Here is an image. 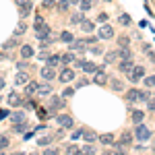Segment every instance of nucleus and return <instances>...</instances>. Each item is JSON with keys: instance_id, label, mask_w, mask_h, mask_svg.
<instances>
[{"instance_id": "obj_1", "label": "nucleus", "mask_w": 155, "mask_h": 155, "mask_svg": "<svg viewBox=\"0 0 155 155\" xmlns=\"http://www.w3.org/2000/svg\"><path fill=\"white\" fill-rule=\"evenodd\" d=\"M134 137H137L139 141H149V137H151V130L145 126L143 122H139V124H137V130H134Z\"/></svg>"}, {"instance_id": "obj_2", "label": "nucleus", "mask_w": 155, "mask_h": 155, "mask_svg": "<svg viewBox=\"0 0 155 155\" xmlns=\"http://www.w3.org/2000/svg\"><path fill=\"white\" fill-rule=\"evenodd\" d=\"M128 79H130V83H139L141 79H145V68L143 66H132V71L128 72Z\"/></svg>"}, {"instance_id": "obj_3", "label": "nucleus", "mask_w": 155, "mask_h": 155, "mask_svg": "<svg viewBox=\"0 0 155 155\" xmlns=\"http://www.w3.org/2000/svg\"><path fill=\"white\" fill-rule=\"evenodd\" d=\"M97 35H99V39H112V37H114V27H112V25H104Z\"/></svg>"}, {"instance_id": "obj_4", "label": "nucleus", "mask_w": 155, "mask_h": 155, "mask_svg": "<svg viewBox=\"0 0 155 155\" xmlns=\"http://www.w3.org/2000/svg\"><path fill=\"white\" fill-rule=\"evenodd\" d=\"M56 122H58L62 128H72V124H74V120H72V116H66V114H62V116H58L56 118Z\"/></svg>"}, {"instance_id": "obj_5", "label": "nucleus", "mask_w": 155, "mask_h": 155, "mask_svg": "<svg viewBox=\"0 0 155 155\" xmlns=\"http://www.w3.org/2000/svg\"><path fill=\"white\" fill-rule=\"evenodd\" d=\"M58 79L62 83H71L72 79H74V71H72V68H64V71H60Z\"/></svg>"}, {"instance_id": "obj_6", "label": "nucleus", "mask_w": 155, "mask_h": 155, "mask_svg": "<svg viewBox=\"0 0 155 155\" xmlns=\"http://www.w3.org/2000/svg\"><path fill=\"white\" fill-rule=\"evenodd\" d=\"M104 71H106V68H97L95 74H93V81H95L97 85H106L107 83V74Z\"/></svg>"}, {"instance_id": "obj_7", "label": "nucleus", "mask_w": 155, "mask_h": 155, "mask_svg": "<svg viewBox=\"0 0 155 155\" xmlns=\"http://www.w3.org/2000/svg\"><path fill=\"white\" fill-rule=\"evenodd\" d=\"M66 106V104H64V99H62V97H52V101H50V112H56V110H62V107Z\"/></svg>"}, {"instance_id": "obj_8", "label": "nucleus", "mask_w": 155, "mask_h": 155, "mask_svg": "<svg viewBox=\"0 0 155 155\" xmlns=\"http://www.w3.org/2000/svg\"><path fill=\"white\" fill-rule=\"evenodd\" d=\"M6 104L12 107H19L21 104H23V99L19 97V93H8V97H6Z\"/></svg>"}, {"instance_id": "obj_9", "label": "nucleus", "mask_w": 155, "mask_h": 155, "mask_svg": "<svg viewBox=\"0 0 155 155\" xmlns=\"http://www.w3.org/2000/svg\"><path fill=\"white\" fill-rule=\"evenodd\" d=\"M41 77L46 79V81H52V79H56V71H54V66H44L41 68Z\"/></svg>"}, {"instance_id": "obj_10", "label": "nucleus", "mask_w": 155, "mask_h": 155, "mask_svg": "<svg viewBox=\"0 0 155 155\" xmlns=\"http://www.w3.org/2000/svg\"><path fill=\"white\" fill-rule=\"evenodd\" d=\"M132 66H134L132 58H128V60H120V64H118V68H120L122 72H126V74H128V72L132 71Z\"/></svg>"}, {"instance_id": "obj_11", "label": "nucleus", "mask_w": 155, "mask_h": 155, "mask_svg": "<svg viewBox=\"0 0 155 155\" xmlns=\"http://www.w3.org/2000/svg\"><path fill=\"white\" fill-rule=\"evenodd\" d=\"M81 68H83L85 72H87V74H95V71H97V64L95 62H81Z\"/></svg>"}, {"instance_id": "obj_12", "label": "nucleus", "mask_w": 155, "mask_h": 155, "mask_svg": "<svg viewBox=\"0 0 155 155\" xmlns=\"http://www.w3.org/2000/svg\"><path fill=\"white\" fill-rule=\"evenodd\" d=\"M71 48L74 50V52H83V50L87 48V41H85V39H72Z\"/></svg>"}, {"instance_id": "obj_13", "label": "nucleus", "mask_w": 155, "mask_h": 155, "mask_svg": "<svg viewBox=\"0 0 155 155\" xmlns=\"http://www.w3.org/2000/svg\"><path fill=\"white\" fill-rule=\"evenodd\" d=\"M99 141L104 145H114L116 143V137H114L112 132H104V134H99Z\"/></svg>"}, {"instance_id": "obj_14", "label": "nucleus", "mask_w": 155, "mask_h": 155, "mask_svg": "<svg viewBox=\"0 0 155 155\" xmlns=\"http://www.w3.org/2000/svg\"><path fill=\"white\" fill-rule=\"evenodd\" d=\"M126 99H128L130 104H134V101H141V91H139V89H130V91L126 93Z\"/></svg>"}, {"instance_id": "obj_15", "label": "nucleus", "mask_w": 155, "mask_h": 155, "mask_svg": "<svg viewBox=\"0 0 155 155\" xmlns=\"http://www.w3.org/2000/svg\"><path fill=\"white\" fill-rule=\"evenodd\" d=\"M37 93H39V95H50V93H52V85H50V83L37 85Z\"/></svg>"}, {"instance_id": "obj_16", "label": "nucleus", "mask_w": 155, "mask_h": 155, "mask_svg": "<svg viewBox=\"0 0 155 155\" xmlns=\"http://www.w3.org/2000/svg\"><path fill=\"white\" fill-rule=\"evenodd\" d=\"M68 23L71 25H81L83 23V12H72L71 19H68Z\"/></svg>"}, {"instance_id": "obj_17", "label": "nucleus", "mask_w": 155, "mask_h": 155, "mask_svg": "<svg viewBox=\"0 0 155 155\" xmlns=\"http://www.w3.org/2000/svg\"><path fill=\"white\" fill-rule=\"evenodd\" d=\"M15 83L19 85V87H21V85H27V83H29V77H27V72H19V74L15 77Z\"/></svg>"}, {"instance_id": "obj_18", "label": "nucleus", "mask_w": 155, "mask_h": 155, "mask_svg": "<svg viewBox=\"0 0 155 155\" xmlns=\"http://www.w3.org/2000/svg\"><path fill=\"white\" fill-rule=\"evenodd\" d=\"M56 139H58L56 134H48V137H44V139H39V141H37V145H39V147H48V145L52 143V141H56Z\"/></svg>"}, {"instance_id": "obj_19", "label": "nucleus", "mask_w": 155, "mask_h": 155, "mask_svg": "<svg viewBox=\"0 0 155 155\" xmlns=\"http://www.w3.org/2000/svg\"><path fill=\"white\" fill-rule=\"evenodd\" d=\"M116 54H118V58H120V60H128V58H132V52H130L128 48H120Z\"/></svg>"}, {"instance_id": "obj_20", "label": "nucleus", "mask_w": 155, "mask_h": 155, "mask_svg": "<svg viewBox=\"0 0 155 155\" xmlns=\"http://www.w3.org/2000/svg\"><path fill=\"white\" fill-rule=\"evenodd\" d=\"M118 143H122V147H128V145L132 143V134L130 132H122V137H120Z\"/></svg>"}, {"instance_id": "obj_21", "label": "nucleus", "mask_w": 155, "mask_h": 155, "mask_svg": "<svg viewBox=\"0 0 155 155\" xmlns=\"http://www.w3.org/2000/svg\"><path fill=\"white\" fill-rule=\"evenodd\" d=\"M31 56H33V48L27 46V44L21 46V58H31Z\"/></svg>"}, {"instance_id": "obj_22", "label": "nucleus", "mask_w": 155, "mask_h": 155, "mask_svg": "<svg viewBox=\"0 0 155 155\" xmlns=\"http://www.w3.org/2000/svg\"><path fill=\"white\" fill-rule=\"evenodd\" d=\"M132 122H134V124H139V122H143V118H145V114L143 112H141V110H132Z\"/></svg>"}, {"instance_id": "obj_23", "label": "nucleus", "mask_w": 155, "mask_h": 155, "mask_svg": "<svg viewBox=\"0 0 155 155\" xmlns=\"http://www.w3.org/2000/svg\"><path fill=\"white\" fill-rule=\"evenodd\" d=\"M83 139L87 141V143H93V141L97 139V134L93 130H83Z\"/></svg>"}, {"instance_id": "obj_24", "label": "nucleus", "mask_w": 155, "mask_h": 155, "mask_svg": "<svg viewBox=\"0 0 155 155\" xmlns=\"http://www.w3.org/2000/svg\"><path fill=\"white\" fill-rule=\"evenodd\" d=\"M25 31H27V25L23 23V21H21V23L17 25V27H15V37H19V35H23Z\"/></svg>"}, {"instance_id": "obj_25", "label": "nucleus", "mask_w": 155, "mask_h": 155, "mask_svg": "<svg viewBox=\"0 0 155 155\" xmlns=\"http://www.w3.org/2000/svg\"><path fill=\"white\" fill-rule=\"evenodd\" d=\"M19 11H21V15H23V17H27V15L31 12V2H25V4H21V6H19Z\"/></svg>"}, {"instance_id": "obj_26", "label": "nucleus", "mask_w": 155, "mask_h": 155, "mask_svg": "<svg viewBox=\"0 0 155 155\" xmlns=\"http://www.w3.org/2000/svg\"><path fill=\"white\" fill-rule=\"evenodd\" d=\"M79 6H81V11H89L93 6V0H79Z\"/></svg>"}, {"instance_id": "obj_27", "label": "nucleus", "mask_w": 155, "mask_h": 155, "mask_svg": "<svg viewBox=\"0 0 155 155\" xmlns=\"http://www.w3.org/2000/svg\"><path fill=\"white\" fill-rule=\"evenodd\" d=\"M60 39H62L64 44H71L72 39H74V35H72V33H68V31H62V35H60Z\"/></svg>"}, {"instance_id": "obj_28", "label": "nucleus", "mask_w": 155, "mask_h": 155, "mask_svg": "<svg viewBox=\"0 0 155 155\" xmlns=\"http://www.w3.org/2000/svg\"><path fill=\"white\" fill-rule=\"evenodd\" d=\"M81 29H83L85 33H91V31H93V23H89V21H85V19H83V23H81Z\"/></svg>"}, {"instance_id": "obj_29", "label": "nucleus", "mask_w": 155, "mask_h": 155, "mask_svg": "<svg viewBox=\"0 0 155 155\" xmlns=\"http://www.w3.org/2000/svg\"><path fill=\"white\" fill-rule=\"evenodd\" d=\"M17 44H19V41H17V37H12V39H8V41H4V46H2V48H4V50H12Z\"/></svg>"}, {"instance_id": "obj_30", "label": "nucleus", "mask_w": 155, "mask_h": 155, "mask_svg": "<svg viewBox=\"0 0 155 155\" xmlns=\"http://www.w3.org/2000/svg\"><path fill=\"white\" fill-rule=\"evenodd\" d=\"M60 60H62L60 56H48V64H50V66H58Z\"/></svg>"}, {"instance_id": "obj_31", "label": "nucleus", "mask_w": 155, "mask_h": 155, "mask_svg": "<svg viewBox=\"0 0 155 155\" xmlns=\"http://www.w3.org/2000/svg\"><path fill=\"white\" fill-rule=\"evenodd\" d=\"M25 128H27L25 122H15V126H12V130H15V132H23Z\"/></svg>"}, {"instance_id": "obj_32", "label": "nucleus", "mask_w": 155, "mask_h": 155, "mask_svg": "<svg viewBox=\"0 0 155 155\" xmlns=\"http://www.w3.org/2000/svg\"><path fill=\"white\" fill-rule=\"evenodd\" d=\"M71 6V0H58V11H66Z\"/></svg>"}, {"instance_id": "obj_33", "label": "nucleus", "mask_w": 155, "mask_h": 155, "mask_svg": "<svg viewBox=\"0 0 155 155\" xmlns=\"http://www.w3.org/2000/svg\"><path fill=\"white\" fill-rule=\"evenodd\" d=\"M25 91H27L29 95H31V93H37V83H27V89H25Z\"/></svg>"}, {"instance_id": "obj_34", "label": "nucleus", "mask_w": 155, "mask_h": 155, "mask_svg": "<svg viewBox=\"0 0 155 155\" xmlns=\"http://www.w3.org/2000/svg\"><path fill=\"white\" fill-rule=\"evenodd\" d=\"M62 62H64V64H71V62H74V54H64V56H62Z\"/></svg>"}, {"instance_id": "obj_35", "label": "nucleus", "mask_w": 155, "mask_h": 155, "mask_svg": "<svg viewBox=\"0 0 155 155\" xmlns=\"http://www.w3.org/2000/svg\"><path fill=\"white\" fill-rule=\"evenodd\" d=\"M12 122H25V114H21V112L12 114Z\"/></svg>"}, {"instance_id": "obj_36", "label": "nucleus", "mask_w": 155, "mask_h": 155, "mask_svg": "<svg viewBox=\"0 0 155 155\" xmlns=\"http://www.w3.org/2000/svg\"><path fill=\"white\" fill-rule=\"evenodd\" d=\"M112 89H114V91H122V83H120L118 79H114V81H112Z\"/></svg>"}, {"instance_id": "obj_37", "label": "nucleus", "mask_w": 155, "mask_h": 155, "mask_svg": "<svg viewBox=\"0 0 155 155\" xmlns=\"http://www.w3.org/2000/svg\"><path fill=\"white\" fill-rule=\"evenodd\" d=\"M118 46L120 48H128V37H118Z\"/></svg>"}, {"instance_id": "obj_38", "label": "nucleus", "mask_w": 155, "mask_h": 155, "mask_svg": "<svg viewBox=\"0 0 155 155\" xmlns=\"http://www.w3.org/2000/svg\"><path fill=\"white\" fill-rule=\"evenodd\" d=\"M6 147H8V139L6 137H0V151H4Z\"/></svg>"}, {"instance_id": "obj_39", "label": "nucleus", "mask_w": 155, "mask_h": 155, "mask_svg": "<svg viewBox=\"0 0 155 155\" xmlns=\"http://www.w3.org/2000/svg\"><path fill=\"white\" fill-rule=\"evenodd\" d=\"M116 56H118L116 52H107V54H106V62H114V60H116Z\"/></svg>"}, {"instance_id": "obj_40", "label": "nucleus", "mask_w": 155, "mask_h": 155, "mask_svg": "<svg viewBox=\"0 0 155 155\" xmlns=\"http://www.w3.org/2000/svg\"><path fill=\"white\" fill-rule=\"evenodd\" d=\"M120 23L122 25H130V17H128V15H120Z\"/></svg>"}, {"instance_id": "obj_41", "label": "nucleus", "mask_w": 155, "mask_h": 155, "mask_svg": "<svg viewBox=\"0 0 155 155\" xmlns=\"http://www.w3.org/2000/svg\"><path fill=\"white\" fill-rule=\"evenodd\" d=\"M145 85H147V87H155V77H147V79H145Z\"/></svg>"}, {"instance_id": "obj_42", "label": "nucleus", "mask_w": 155, "mask_h": 155, "mask_svg": "<svg viewBox=\"0 0 155 155\" xmlns=\"http://www.w3.org/2000/svg\"><path fill=\"white\" fill-rule=\"evenodd\" d=\"M66 153H81V149H79L77 145H71V147L66 149Z\"/></svg>"}, {"instance_id": "obj_43", "label": "nucleus", "mask_w": 155, "mask_h": 155, "mask_svg": "<svg viewBox=\"0 0 155 155\" xmlns=\"http://www.w3.org/2000/svg\"><path fill=\"white\" fill-rule=\"evenodd\" d=\"M81 137H83V130H81V128L72 132V141H77V139H81Z\"/></svg>"}, {"instance_id": "obj_44", "label": "nucleus", "mask_w": 155, "mask_h": 155, "mask_svg": "<svg viewBox=\"0 0 155 155\" xmlns=\"http://www.w3.org/2000/svg\"><path fill=\"white\" fill-rule=\"evenodd\" d=\"M81 151H83V153H95V149H93L91 145H87V147H83Z\"/></svg>"}, {"instance_id": "obj_45", "label": "nucleus", "mask_w": 155, "mask_h": 155, "mask_svg": "<svg viewBox=\"0 0 155 155\" xmlns=\"http://www.w3.org/2000/svg\"><path fill=\"white\" fill-rule=\"evenodd\" d=\"M54 2H56V0H44V6H46V8H52Z\"/></svg>"}, {"instance_id": "obj_46", "label": "nucleus", "mask_w": 155, "mask_h": 155, "mask_svg": "<svg viewBox=\"0 0 155 155\" xmlns=\"http://www.w3.org/2000/svg\"><path fill=\"white\" fill-rule=\"evenodd\" d=\"M147 110H151V112L155 110V99H149V104H147Z\"/></svg>"}, {"instance_id": "obj_47", "label": "nucleus", "mask_w": 155, "mask_h": 155, "mask_svg": "<svg viewBox=\"0 0 155 155\" xmlns=\"http://www.w3.org/2000/svg\"><path fill=\"white\" fill-rule=\"evenodd\" d=\"M72 93H74V89H64V93H62V95H64V97H71Z\"/></svg>"}, {"instance_id": "obj_48", "label": "nucleus", "mask_w": 155, "mask_h": 155, "mask_svg": "<svg viewBox=\"0 0 155 155\" xmlns=\"http://www.w3.org/2000/svg\"><path fill=\"white\" fill-rule=\"evenodd\" d=\"M85 41H87V46H89V44H95V41H97V37H87Z\"/></svg>"}, {"instance_id": "obj_49", "label": "nucleus", "mask_w": 155, "mask_h": 155, "mask_svg": "<svg viewBox=\"0 0 155 155\" xmlns=\"http://www.w3.org/2000/svg\"><path fill=\"white\" fill-rule=\"evenodd\" d=\"M39 58H41V60H48V52H39Z\"/></svg>"}, {"instance_id": "obj_50", "label": "nucleus", "mask_w": 155, "mask_h": 155, "mask_svg": "<svg viewBox=\"0 0 155 155\" xmlns=\"http://www.w3.org/2000/svg\"><path fill=\"white\" fill-rule=\"evenodd\" d=\"M25 2H31V0H17V4L21 6V4H25Z\"/></svg>"}, {"instance_id": "obj_51", "label": "nucleus", "mask_w": 155, "mask_h": 155, "mask_svg": "<svg viewBox=\"0 0 155 155\" xmlns=\"http://www.w3.org/2000/svg\"><path fill=\"white\" fill-rule=\"evenodd\" d=\"M2 87H4V79H0V89H2Z\"/></svg>"}, {"instance_id": "obj_52", "label": "nucleus", "mask_w": 155, "mask_h": 155, "mask_svg": "<svg viewBox=\"0 0 155 155\" xmlns=\"http://www.w3.org/2000/svg\"><path fill=\"white\" fill-rule=\"evenodd\" d=\"M71 4H79V0H71Z\"/></svg>"}]
</instances>
